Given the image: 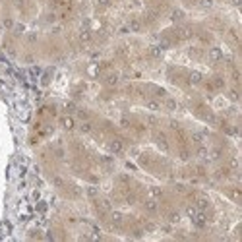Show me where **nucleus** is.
<instances>
[{
	"label": "nucleus",
	"mask_w": 242,
	"mask_h": 242,
	"mask_svg": "<svg viewBox=\"0 0 242 242\" xmlns=\"http://www.w3.org/2000/svg\"><path fill=\"white\" fill-rule=\"evenodd\" d=\"M190 217H192V221H194V225H196V227H206V215H203L202 211H198V209H196Z\"/></svg>",
	"instance_id": "obj_1"
},
{
	"label": "nucleus",
	"mask_w": 242,
	"mask_h": 242,
	"mask_svg": "<svg viewBox=\"0 0 242 242\" xmlns=\"http://www.w3.org/2000/svg\"><path fill=\"white\" fill-rule=\"evenodd\" d=\"M209 58H211L213 62H219L221 58H223V52H221V49H211V50H209Z\"/></svg>",
	"instance_id": "obj_2"
},
{
	"label": "nucleus",
	"mask_w": 242,
	"mask_h": 242,
	"mask_svg": "<svg viewBox=\"0 0 242 242\" xmlns=\"http://www.w3.org/2000/svg\"><path fill=\"white\" fill-rule=\"evenodd\" d=\"M110 151H112V153H120V151H122V141H118V140L110 141Z\"/></svg>",
	"instance_id": "obj_3"
},
{
	"label": "nucleus",
	"mask_w": 242,
	"mask_h": 242,
	"mask_svg": "<svg viewBox=\"0 0 242 242\" xmlns=\"http://www.w3.org/2000/svg\"><path fill=\"white\" fill-rule=\"evenodd\" d=\"M202 80H203V76H202L199 72H192V74H190V83H194V85H196V83H199Z\"/></svg>",
	"instance_id": "obj_4"
},
{
	"label": "nucleus",
	"mask_w": 242,
	"mask_h": 242,
	"mask_svg": "<svg viewBox=\"0 0 242 242\" xmlns=\"http://www.w3.org/2000/svg\"><path fill=\"white\" fill-rule=\"evenodd\" d=\"M62 126H64L66 130H72L74 128V120L70 116H64V118H62Z\"/></svg>",
	"instance_id": "obj_5"
},
{
	"label": "nucleus",
	"mask_w": 242,
	"mask_h": 242,
	"mask_svg": "<svg viewBox=\"0 0 242 242\" xmlns=\"http://www.w3.org/2000/svg\"><path fill=\"white\" fill-rule=\"evenodd\" d=\"M180 35H182V39H190V37H192V29L190 27H182Z\"/></svg>",
	"instance_id": "obj_6"
},
{
	"label": "nucleus",
	"mask_w": 242,
	"mask_h": 242,
	"mask_svg": "<svg viewBox=\"0 0 242 242\" xmlns=\"http://www.w3.org/2000/svg\"><path fill=\"white\" fill-rule=\"evenodd\" d=\"M207 206H209V203H207V199H203V198H199V199H198V209H199V211L207 209Z\"/></svg>",
	"instance_id": "obj_7"
},
{
	"label": "nucleus",
	"mask_w": 242,
	"mask_h": 242,
	"mask_svg": "<svg viewBox=\"0 0 242 242\" xmlns=\"http://www.w3.org/2000/svg\"><path fill=\"white\" fill-rule=\"evenodd\" d=\"M116 81H118V76H116V74H110V76L107 78V83H109V85H114Z\"/></svg>",
	"instance_id": "obj_8"
},
{
	"label": "nucleus",
	"mask_w": 242,
	"mask_h": 242,
	"mask_svg": "<svg viewBox=\"0 0 242 242\" xmlns=\"http://www.w3.org/2000/svg\"><path fill=\"white\" fill-rule=\"evenodd\" d=\"M35 209H37V213H45V211H47V203H45V202H39Z\"/></svg>",
	"instance_id": "obj_9"
},
{
	"label": "nucleus",
	"mask_w": 242,
	"mask_h": 242,
	"mask_svg": "<svg viewBox=\"0 0 242 242\" xmlns=\"http://www.w3.org/2000/svg\"><path fill=\"white\" fill-rule=\"evenodd\" d=\"M198 4L202 8H211V4H213V0H198Z\"/></svg>",
	"instance_id": "obj_10"
},
{
	"label": "nucleus",
	"mask_w": 242,
	"mask_h": 242,
	"mask_svg": "<svg viewBox=\"0 0 242 242\" xmlns=\"http://www.w3.org/2000/svg\"><path fill=\"white\" fill-rule=\"evenodd\" d=\"M145 207L149 209V211H155V209H157V203H155V202H147V203H145Z\"/></svg>",
	"instance_id": "obj_11"
},
{
	"label": "nucleus",
	"mask_w": 242,
	"mask_h": 242,
	"mask_svg": "<svg viewBox=\"0 0 242 242\" xmlns=\"http://www.w3.org/2000/svg\"><path fill=\"white\" fill-rule=\"evenodd\" d=\"M149 52H151V56H155V58H157V56H161V49H157V47H153Z\"/></svg>",
	"instance_id": "obj_12"
},
{
	"label": "nucleus",
	"mask_w": 242,
	"mask_h": 242,
	"mask_svg": "<svg viewBox=\"0 0 242 242\" xmlns=\"http://www.w3.org/2000/svg\"><path fill=\"white\" fill-rule=\"evenodd\" d=\"M151 194H153V198H161V190H159V188H151Z\"/></svg>",
	"instance_id": "obj_13"
},
{
	"label": "nucleus",
	"mask_w": 242,
	"mask_h": 242,
	"mask_svg": "<svg viewBox=\"0 0 242 242\" xmlns=\"http://www.w3.org/2000/svg\"><path fill=\"white\" fill-rule=\"evenodd\" d=\"M39 198H41L39 190H33V192H31V199H37V202H39Z\"/></svg>",
	"instance_id": "obj_14"
},
{
	"label": "nucleus",
	"mask_w": 242,
	"mask_h": 242,
	"mask_svg": "<svg viewBox=\"0 0 242 242\" xmlns=\"http://www.w3.org/2000/svg\"><path fill=\"white\" fill-rule=\"evenodd\" d=\"M80 130L87 134V132H91V126H89V124H81V128H80Z\"/></svg>",
	"instance_id": "obj_15"
},
{
	"label": "nucleus",
	"mask_w": 242,
	"mask_h": 242,
	"mask_svg": "<svg viewBox=\"0 0 242 242\" xmlns=\"http://www.w3.org/2000/svg\"><path fill=\"white\" fill-rule=\"evenodd\" d=\"M178 219H180V215H178V213H171V221H178Z\"/></svg>",
	"instance_id": "obj_16"
},
{
	"label": "nucleus",
	"mask_w": 242,
	"mask_h": 242,
	"mask_svg": "<svg viewBox=\"0 0 242 242\" xmlns=\"http://www.w3.org/2000/svg\"><path fill=\"white\" fill-rule=\"evenodd\" d=\"M149 109H153V110H155V109H159V105H157L155 101H151V103H149Z\"/></svg>",
	"instance_id": "obj_17"
},
{
	"label": "nucleus",
	"mask_w": 242,
	"mask_h": 242,
	"mask_svg": "<svg viewBox=\"0 0 242 242\" xmlns=\"http://www.w3.org/2000/svg\"><path fill=\"white\" fill-rule=\"evenodd\" d=\"M97 2H99V4H103V6H109L110 0H97Z\"/></svg>",
	"instance_id": "obj_18"
},
{
	"label": "nucleus",
	"mask_w": 242,
	"mask_h": 242,
	"mask_svg": "<svg viewBox=\"0 0 242 242\" xmlns=\"http://www.w3.org/2000/svg\"><path fill=\"white\" fill-rule=\"evenodd\" d=\"M230 99H233V101H236V99H238V95H236V91H230Z\"/></svg>",
	"instance_id": "obj_19"
}]
</instances>
